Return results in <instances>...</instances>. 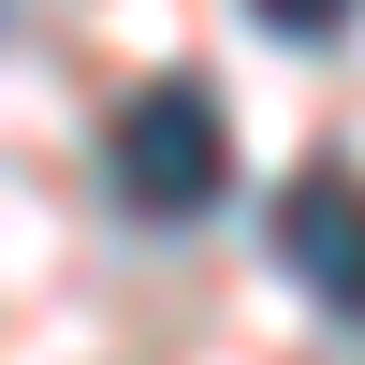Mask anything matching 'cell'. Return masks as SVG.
Here are the masks:
<instances>
[{"label":"cell","mask_w":365,"mask_h":365,"mask_svg":"<svg viewBox=\"0 0 365 365\" xmlns=\"http://www.w3.org/2000/svg\"><path fill=\"white\" fill-rule=\"evenodd\" d=\"M103 190L132 205V220H205V205L234 190V117L205 103V73H161L117 103L103 132Z\"/></svg>","instance_id":"6da1fadb"},{"label":"cell","mask_w":365,"mask_h":365,"mask_svg":"<svg viewBox=\"0 0 365 365\" xmlns=\"http://www.w3.org/2000/svg\"><path fill=\"white\" fill-rule=\"evenodd\" d=\"M278 263H292L336 322H365V175H351V161H307V175L278 190Z\"/></svg>","instance_id":"7a4b0ae2"},{"label":"cell","mask_w":365,"mask_h":365,"mask_svg":"<svg viewBox=\"0 0 365 365\" xmlns=\"http://www.w3.org/2000/svg\"><path fill=\"white\" fill-rule=\"evenodd\" d=\"M263 29H278V44H322V29H351V0H249Z\"/></svg>","instance_id":"3957f363"}]
</instances>
